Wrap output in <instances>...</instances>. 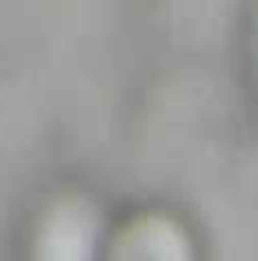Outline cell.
<instances>
[{"label": "cell", "mask_w": 258, "mask_h": 261, "mask_svg": "<svg viewBox=\"0 0 258 261\" xmlns=\"http://www.w3.org/2000/svg\"><path fill=\"white\" fill-rule=\"evenodd\" d=\"M102 246V213L84 192H63L36 216L30 261H96Z\"/></svg>", "instance_id": "cell-1"}, {"label": "cell", "mask_w": 258, "mask_h": 261, "mask_svg": "<svg viewBox=\"0 0 258 261\" xmlns=\"http://www.w3.org/2000/svg\"><path fill=\"white\" fill-rule=\"evenodd\" d=\"M105 261H195V243L180 219L147 210L111 237Z\"/></svg>", "instance_id": "cell-2"}, {"label": "cell", "mask_w": 258, "mask_h": 261, "mask_svg": "<svg viewBox=\"0 0 258 261\" xmlns=\"http://www.w3.org/2000/svg\"><path fill=\"white\" fill-rule=\"evenodd\" d=\"M255 69H258V21H255Z\"/></svg>", "instance_id": "cell-3"}]
</instances>
